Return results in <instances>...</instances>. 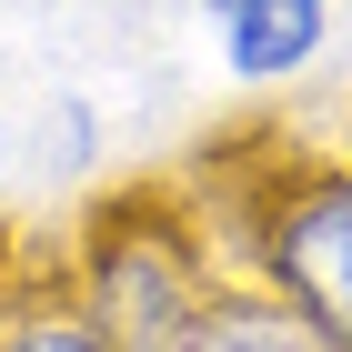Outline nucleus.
Listing matches in <instances>:
<instances>
[{
    "mask_svg": "<svg viewBox=\"0 0 352 352\" xmlns=\"http://www.w3.org/2000/svg\"><path fill=\"white\" fill-rule=\"evenodd\" d=\"M262 272H272V302L302 312L322 352H352V171H312L302 191L272 201Z\"/></svg>",
    "mask_w": 352,
    "mask_h": 352,
    "instance_id": "nucleus-1",
    "label": "nucleus"
},
{
    "mask_svg": "<svg viewBox=\"0 0 352 352\" xmlns=\"http://www.w3.org/2000/svg\"><path fill=\"white\" fill-rule=\"evenodd\" d=\"M212 21L242 81H282L322 51V0H212Z\"/></svg>",
    "mask_w": 352,
    "mask_h": 352,
    "instance_id": "nucleus-2",
    "label": "nucleus"
},
{
    "mask_svg": "<svg viewBox=\"0 0 352 352\" xmlns=\"http://www.w3.org/2000/svg\"><path fill=\"white\" fill-rule=\"evenodd\" d=\"M0 352H111V342L91 332V312H30L0 332Z\"/></svg>",
    "mask_w": 352,
    "mask_h": 352,
    "instance_id": "nucleus-4",
    "label": "nucleus"
},
{
    "mask_svg": "<svg viewBox=\"0 0 352 352\" xmlns=\"http://www.w3.org/2000/svg\"><path fill=\"white\" fill-rule=\"evenodd\" d=\"M171 352H322L302 312H282L272 292H212L201 312L182 322Z\"/></svg>",
    "mask_w": 352,
    "mask_h": 352,
    "instance_id": "nucleus-3",
    "label": "nucleus"
}]
</instances>
